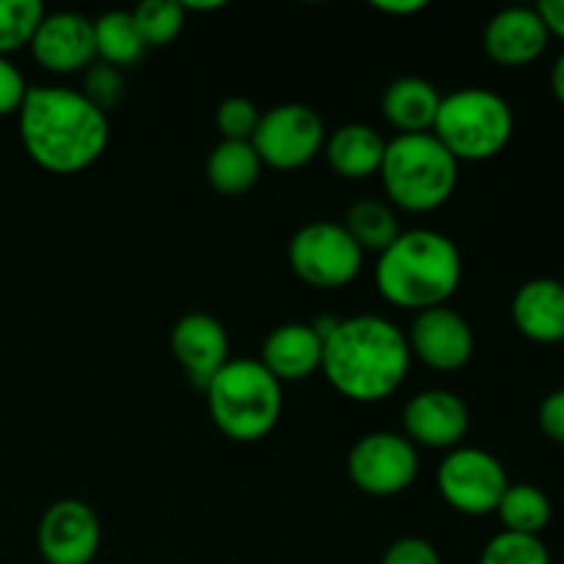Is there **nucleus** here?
<instances>
[{"instance_id":"nucleus-16","label":"nucleus","mask_w":564,"mask_h":564,"mask_svg":"<svg viewBox=\"0 0 564 564\" xmlns=\"http://www.w3.org/2000/svg\"><path fill=\"white\" fill-rule=\"evenodd\" d=\"M551 33L534 6H510L490 17L485 25V53L499 66H529L545 53Z\"/></svg>"},{"instance_id":"nucleus-24","label":"nucleus","mask_w":564,"mask_h":564,"mask_svg":"<svg viewBox=\"0 0 564 564\" xmlns=\"http://www.w3.org/2000/svg\"><path fill=\"white\" fill-rule=\"evenodd\" d=\"M341 226H345L347 235L356 240V246L364 253H383L400 237V224H397L394 209L389 204L378 202V198H361V202L352 204Z\"/></svg>"},{"instance_id":"nucleus-31","label":"nucleus","mask_w":564,"mask_h":564,"mask_svg":"<svg viewBox=\"0 0 564 564\" xmlns=\"http://www.w3.org/2000/svg\"><path fill=\"white\" fill-rule=\"evenodd\" d=\"M28 88L31 86H28L22 72L14 66V61L0 55V116L17 113Z\"/></svg>"},{"instance_id":"nucleus-27","label":"nucleus","mask_w":564,"mask_h":564,"mask_svg":"<svg viewBox=\"0 0 564 564\" xmlns=\"http://www.w3.org/2000/svg\"><path fill=\"white\" fill-rule=\"evenodd\" d=\"M479 564H551V551L540 538L501 529L485 543Z\"/></svg>"},{"instance_id":"nucleus-23","label":"nucleus","mask_w":564,"mask_h":564,"mask_svg":"<svg viewBox=\"0 0 564 564\" xmlns=\"http://www.w3.org/2000/svg\"><path fill=\"white\" fill-rule=\"evenodd\" d=\"M496 516H499L505 532L540 538V534L545 532V527L551 523L554 507H551V499L538 488V485L510 482V488L501 496Z\"/></svg>"},{"instance_id":"nucleus-13","label":"nucleus","mask_w":564,"mask_h":564,"mask_svg":"<svg viewBox=\"0 0 564 564\" xmlns=\"http://www.w3.org/2000/svg\"><path fill=\"white\" fill-rule=\"evenodd\" d=\"M468 405L457 394L444 389L419 391L416 397L405 402L402 411V427L405 438L413 446H427V449H457L468 433Z\"/></svg>"},{"instance_id":"nucleus-12","label":"nucleus","mask_w":564,"mask_h":564,"mask_svg":"<svg viewBox=\"0 0 564 564\" xmlns=\"http://www.w3.org/2000/svg\"><path fill=\"white\" fill-rule=\"evenodd\" d=\"M405 336L411 356H416L424 367L435 372H457L474 356L471 325L449 306L419 312Z\"/></svg>"},{"instance_id":"nucleus-18","label":"nucleus","mask_w":564,"mask_h":564,"mask_svg":"<svg viewBox=\"0 0 564 564\" xmlns=\"http://www.w3.org/2000/svg\"><path fill=\"white\" fill-rule=\"evenodd\" d=\"M259 364H262L281 386L306 380L323 367V339H319V334L314 330V325H279V328L270 330L268 339H264Z\"/></svg>"},{"instance_id":"nucleus-30","label":"nucleus","mask_w":564,"mask_h":564,"mask_svg":"<svg viewBox=\"0 0 564 564\" xmlns=\"http://www.w3.org/2000/svg\"><path fill=\"white\" fill-rule=\"evenodd\" d=\"M380 564H444L433 543L424 538H400L386 549Z\"/></svg>"},{"instance_id":"nucleus-21","label":"nucleus","mask_w":564,"mask_h":564,"mask_svg":"<svg viewBox=\"0 0 564 564\" xmlns=\"http://www.w3.org/2000/svg\"><path fill=\"white\" fill-rule=\"evenodd\" d=\"M207 182L224 196L248 193L262 176V160L251 141H220L207 158Z\"/></svg>"},{"instance_id":"nucleus-8","label":"nucleus","mask_w":564,"mask_h":564,"mask_svg":"<svg viewBox=\"0 0 564 564\" xmlns=\"http://www.w3.org/2000/svg\"><path fill=\"white\" fill-rule=\"evenodd\" d=\"M262 165L275 171H295L312 163L325 147V124L314 108L284 102L259 116L251 138Z\"/></svg>"},{"instance_id":"nucleus-15","label":"nucleus","mask_w":564,"mask_h":564,"mask_svg":"<svg viewBox=\"0 0 564 564\" xmlns=\"http://www.w3.org/2000/svg\"><path fill=\"white\" fill-rule=\"evenodd\" d=\"M171 352L185 369L187 380L202 391L231 361L226 328L213 314L204 312H191L176 319L171 328Z\"/></svg>"},{"instance_id":"nucleus-28","label":"nucleus","mask_w":564,"mask_h":564,"mask_svg":"<svg viewBox=\"0 0 564 564\" xmlns=\"http://www.w3.org/2000/svg\"><path fill=\"white\" fill-rule=\"evenodd\" d=\"M80 94L94 105V108L102 110V113L108 116V110H116L124 102V75H121V69H116V66L97 61V64L88 66L86 75H83Z\"/></svg>"},{"instance_id":"nucleus-5","label":"nucleus","mask_w":564,"mask_h":564,"mask_svg":"<svg viewBox=\"0 0 564 564\" xmlns=\"http://www.w3.org/2000/svg\"><path fill=\"white\" fill-rule=\"evenodd\" d=\"M378 174L391 204L422 215L449 202L460 176V163L441 147L433 132H416L386 141Z\"/></svg>"},{"instance_id":"nucleus-4","label":"nucleus","mask_w":564,"mask_h":564,"mask_svg":"<svg viewBox=\"0 0 564 564\" xmlns=\"http://www.w3.org/2000/svg\"><path fill=\"white\" fill-rule=\"evenodd\" d=\"M215 427L237 444L268 438L284 411L281 383L259 364V358L229 361L204 389Z\"/></svg>"},{"instance_id":"nucleus-11","label":"nucleus","mask_w":564,"mask_h":564,"mask_svg":"<svg viewBox=\"0 0 564 564\" xmlns=\"http://www.w3.org/2000/svg\"><path fill=\"white\" fill-rule=\"evenodd\" d=\"M99 543H102V527L97 512L86 501H55L39 521L36 545L47 564H91Z\"/></svg>"},{"instance_id":"nucleus-35","label":"nucleus","mask_w":564,"mask_h":564,"mask_svg":"<svg viewBox=\"0 0 564 564\" xmlns=\"http://www.w3.org/2000/svg\"><path fill=\"white\" fill-rule=\"evenodd\" d=\"M551 91L564 105V53L556 58L554 69H551Z\"/></svg>"},{"instance_id":"nucleus-33","label":"nucleus","mask_w":564,"mask_h":564,"mask_svg":"<svg viewBox=\"0 0 564 564\" xmlns=\"http://www.w3.org/2000/svg\"><path fill=\"white\" fill-rule=\"evenodd\" d=\"M534 9L540 11L551 36L562 39L564 42V0H543V3H538Z\"/></svg>"},{"instance_id":"nucleus-6","label":"nucleus","mask_w":564,"mask_h":564,"mask_svg":"<svg viewBox=\"0 0 564 564\" xmlns=\"http://www.w3.org/2000/svg\"><path fill=\"white\" fill-rule=\"evenodd\" d=\"M516 132V113L490 88H460L441 97L433 135L457 163H482L507 149Z\"/></svg>"},{"instance_id":"nucleus-26","label":"nucleus","mask_w":564,"mask_h":564,"mask_svg":"<svg viewBox=\"0 0 564 564\" xmlns=\"http://www.w3.org/2000/svg\"><path fill=\"white\" fill-rule=\"evenodd\" d=\"M44 14L47 11L39 0H0V55L9 58L28 47Z\"/></svg>"},{"instance_id":"nucleus-36","label":"nucleus","mask_w":564,"mask_h":564,"mask_svg":"<svg viewBox=\"0 0 564 564\" xmlns=\"http://www.w3.org/2000/svg\"><path fill=\"white\" fill-rule=\"evenodd\" d=\"M185 6V11H215V9H220V0H207V3H198V0H187V3H182Z\"/></svg>"},{"instance_id":"nucleus-17","label":"nucleus","mask_w":564,"mask_h":564,"mask_svg":"<svg viewBox=\"0 0 564 564\" xmlns=\"http://www.w3.org/2000/svg\"><path fill=\"white\" fill-rule=\"evenodd\" d=\"M512 323L518 334L538 345H564V281L532 279L512 295Z\"/></svg>"},{"instance_id":"nucleus-25","label":"nucleus","mask_w":564,"mask_h":564,"mask_svg":"<svg viewBox=\"0 0 564 564\" xmlns=\"http://www.w3.org/2000/svg\"><path fill=\"white\" fill-rule=\"evenodd\" d=\"M132 20H135L138 33H141L143 44L149 47H165V44L174 42L182 33L185 25V6L176 3V0H147V3L138 6L135 11H130Z\"/></svg>"},{"instance_id":"nucleus-9","label":"nucleus","mask_w":564,"mask_h":564,"mask_svg":"<svg viewBox=\"0 0 564 564\" xmlns=\"http://www.w3.org/2000/svg\"><path fill=\"white\" fill-rule=\"evenodd\" d=\"M507 488L510 479L499 457L477 446H457L438 468L441 496L460 516H494Z\"/></svg>"},{"instance_id":"nucleus-29","label":"nucleus","mask_w":564,"mask_h":564,"mask_svg":"<svg viewBox=\"0 0 564 564\" xmlns=\"http://www.w3.org/2000/svg\"><path fill=\"white\" fill-rule=\"evenodd\" d=\"M259 108L246 97H229L215 110V124H218L224 141H251L259 124Z\"/></svg>"},{"instance_id":"nucleus-34","label":"nucleus","mask_w":564,"mask_h":564,"mask_svg":"<svg viewBox=\"0 0 564 564\" xmlns=\"http://www.w3.org/2000/svg\"><path fill=\"white\" fill-rule=\"evenodd\" d=\"M372 6L378 11H383V14L405 17V14H416V11L427 9V0H378V3Z\"/></svg>"},{"instance_id":"nucleus-1","label":"nucleus","mask_w":564,"mask_h":564,"mask_svg":"<svg viewBox=\"0 0 564 564\" xmlns=\"http://www.w3.org/2000/svg\"><path fill=\"white\" fill-rule=\"evenodd\" d=\"M17 121L22 149L50 174L86 171L102 158L110 141L108 116L75 88L31 86Z\"/></svg>"},{"instance_id":"nucleus-2","label":"nucleus","mask_w":564,"mask_h":564,"mask_svg":"<svg viewBox=\"0 0 564 564\" xmlns=\"http://www.w3.org/2000/svg\"><path fill=\"white\" fill-rule=\"evenodd\" d=\"M411 358L408 336L391 319L358 314L325 336L319 369L347 400L380 402L405 383Z\"/></svg>"},{"instance_id":"nucleus-14","label":"nucleus","mask_w":564,"mask_h":564,"mask_svg":"<svg viewBox=\"0 0 564 564\" xmlns=\"http://www.w3.org/2000/svg\"><path fill=\"white\" fill-rule=\"evenodd\" d=\"M31 53L39 64L55 75H72L97 58L94 47V20L75 11L44 14L31 39Z\"/></svg>"},{"instance_id":"nucleus-22","label":"nucleus","mask_w":564,"mask_h":564,"mask_svg":"<svg viewBox=\"0 0 564 564\" xmlns=\"http://www.w3.org/2000/svg\"><path fill=\"white\" fill-rule=\"evenodd\" d=\"M94 47H97V58L116 69H130V66L141 64L143 53H147V44H143L130 11L99 14L94 20Z\"/></svg>"},{"instance_id":"nucleus-7","label":"nucleus","mask_w":564,"mask_h":564,"mask_svg":"<svg viewBox=\"0 0 564 564\" xmlns=\"http://www.w3.org/2000/svg\"><path fill=\"white\" fill-rule=\"evenodd\" d=\"M290 264L297 279L317 290H341L364 268V251L341 224L314 220L290 240Z\"/></svg>"},{"instance_id":"nucleus-10","label":"nucleus","mask_w":564,"mask_h":564,"mask_svg":"<svg viewBox=\"0 0 564 564\" xmlns=\"http://www.w3.org/2000/svg\"><path fill=\"white\" fill-rule=\"evenodd\" d=\"M347 474L361 494L389 499L416 482L419 452L405 435L369 433L352 444Z\"/></svg>"},{"instance_id":"nucleus-32","label":"nucleus","mask_w":564,"mask_h":564,"mask_svg":"<svg viewBox=\"0 0 564 564\" xmlns=\"http://www.w3.org/2000/svg\"><path fill=\"white\" fill-rule=\"evenodd\" d=\"M540 433L551 441V444L564 446V389L551 391L538 411Z\"/></svg>"},{"instance_id":"nucleus-20","label":"nucleus","mask_w":564,"mask_h":564,"mask_svg":"<svg viewBox=\"0 0 564 564\" xmlns=\"http://www.w3.org/2000/svg\"><path fill=\"white\" fill-rule=\"evenodd\" d=\"M386 141L378 130L367 124H345L330 132L325 141L328 165L345 180H367L378 174L383 163Z\"/></svg>"},{"instance_id":"nucleus-19","label":"nucleus","mask_w":564,"mask_h":564,"mask_svg":"<svg viewBox=\"0 0 564 564\" xmlns=\"http://www.w3.org/2000/svg\"><path fill=\"white\" fill-rule=\"evenodd\" d=\"M441 108V94L424 77H400L389 83L380 99L386 121L400 135H416V132H430L435 124V116Z\"/></svg>"},{"instance_id":"nucleus-3","label":"nucleus","mask_w":564,"mask_h":564,"mask_svg":"<svg viewBox=\"0 0 564 564\" xmlns=\"http://www.w3.org/2000/svg\"><path fill=\"white\" fill-rule=\"evenodd\" d=\"M460 281V251L449 237L433 229L400 231L375 264V284L383 301L416 312L446 306Z\"/></svg>"}]
</instances>
